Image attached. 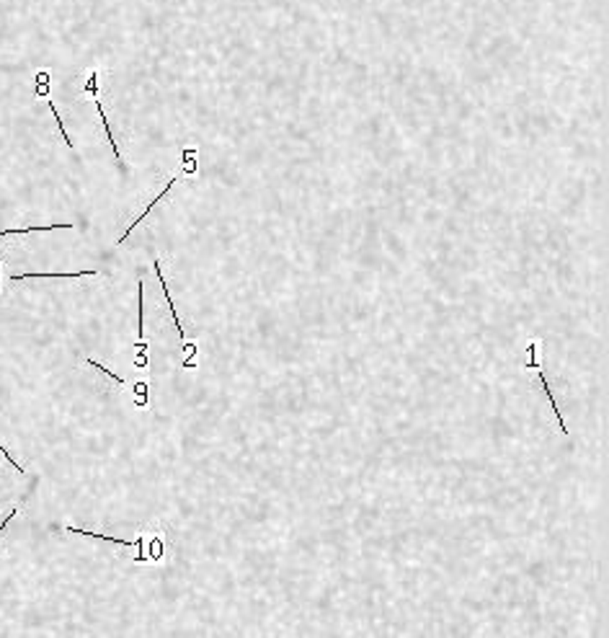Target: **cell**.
I'll return each mask as SVG.
<instances>
[{
  "instance_id": "1",
  "label": "cell",
  "mask_w": 609,
  "mask_h": 638,
  "mask_svg": "<svg viewBox=\"0 0 609 638\" xmlns=\"http://www.w3.org/2000/svg\"><path fill=\"white\" fill-rule=\"evenodd\" d=\"M78 277H98V269H81V272H29V274H0V285L3 282H19V279H78Z\"/></svg>"
},
{
  "instance_id": "2",
  "label": "cell",
  "mask_w": 609,
  "mask_h": 638,
  "mask_svg": "<svg viewBox=\"0 0 609 638\" xmlns=\"http://www.w3.org/2000/svg\"><path fill=\"white\" fill-rule=\"evenodd\" d=\"M173 186H176V176L170 178V181H168V183H165V186H163V191H160V194H158V197H155V199H153V202H150V204H148V207H145V210H143V212H140V215H137V218H135V220H132V225H129V228H127V233H124V236H122V238H119V240H116V243L122 245V243H124V240H127V238H129V233L135 231L137 225H140V223H143V220H145V218H148L150 212H153V207H155V204H158V202H160V199H163V197H165V194H168V191H170V189H173Z\"/></svg>"
},
{
  "instance_id": "3",
  "label": "cell",
  "mask_w": 609,
  "mask_h": 638,
  "mask_svg": "<svg viewBox=\"0 0 609 638\" xmlns=\"http://www.w3.org/2000/svg\"><path fill=\"white\" fill-rule=\"evenodd\" d=\"M145 285H143V279L137 282V347H140V352H145L148 349V344H145Z\"/></svg>"
},
{
  "instance_id": "4",
  "label": "cell",
  "mask_w": 609,
  "mask_h": 638,
  "mask_svg": "<svg viewBox=\"0 0 609 638\" xmlns=\"http://www.w3.org/2000/svg\"><path fill=\"white\" fill-rule=\"evenodd\" d=\"M93 96V103H96V109H98V116H101V124H103V132H106L108 137V145L114 148V158H116V166L124 171V161H122V153H119V148H116V137H114V129H111V124H108V116L106 111H103V103L98 101V93H91Z\"/></svg>"
},
{
  "instance_id": "5",
  "label": "cell",
  "mask_w": 609,
  "mask_h": 638,
  "mask_svg": "<svg viewBox=\"0 0 609 638\" xmlns=\"http://www.w3.org/2000/svg\"><path fill=\"white\" fill-rule=\"evenodd\" d=\"M155 274H158V279H160V290H163V295H165V303H168V308H170V315H173V323H176L178 339H181V344H186V331H183V328H181V320H178V313H176V303H173V298H170L168 282H165V277H163L160 264H158V258H155Z\"/></svg>"
},
{
  "instance_id": "6",
  "label": "cell",
  "mask_w": 609,
  "mask_h": 638,
  "mask_svg": "<svg viewBox=\"0 0 609 638\" xmlns=\"http://www.w3.org/2000/svg\"><path fill=\"white\" fill-rule=\"evenodd\" d=\"M62 225H47V228H6V231H0V238L3 236H26V233H49V231H57Z\"/></svg>"
},
{
  "instance_id": "7",
  "label": "cell",
  "mask_w": 609,
  "mask_h": 638,
  "mask_svg": "<svg viewBox=\"0 0 609 638\" xmlns=\"http://www.w3.org/2000/svg\"><path fill=\"white\" fill-rule=\"evenodd\" d=\"M47 106H49V111H52V116H54V122H57V127H60V135H62V140H65V145H68L70 150H73V137L68 135V129H65V124H62V116H60V111L54 109V103H52V98H47Z\"/></svg>"
},
{
  "instance_id": "8",
  "label": "cell",
  "mask_w": 609,
  "mask_h": 638,
  "mask_svg": "<svg viewBox=\"0 0 609 638\" xmlns=\"http://www.w3.org/2000/svg\"><path fill=\"white\" fill-rule=\"evenodd\" d=\"M88 365H91V367H96V370H101V373H106V375H108V378H111V380H114V383H119V385H122V383H124V380H122V378H119V375H114V373H108L106 367H103V365H98V362H96V360H88Z\"/></svg>"
}]
</instances>
